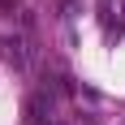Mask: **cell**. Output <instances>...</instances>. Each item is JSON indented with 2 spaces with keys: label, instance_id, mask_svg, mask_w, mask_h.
Here are the masks:
<instances>
[{
  "label": "cell",
  "instance_id": "6da1fadb",
  "mask_svg": "<svg viewBox=\"0 0 125 125\" xmlns=\"http://www.w3.org/2000/svg\"><path fill=\"white\" fill-rule=\"evenodd\" d=\"M99 9H104V17H108V13H112V0H99Z\"/></svg>",
  "mask_w": 125,
  "mask_h": 125
}]
</instances>
